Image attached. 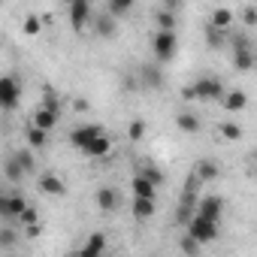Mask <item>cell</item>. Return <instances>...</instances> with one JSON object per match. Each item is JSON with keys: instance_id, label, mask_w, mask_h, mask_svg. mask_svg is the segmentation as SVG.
Listing matches in <instances>:
<instances>
[{"instance_id": "e0dca14e", "label": "cell", "mask_w": 257, "mask_h": 257, "mask_svg": "<svg viewBox=\"0 0 257 257\" xmlns=\"http://www.w3.org/2000/svg\"><path fill=\"white\" fill-rule=\"evenodd\" d=\"M194 173H197V179H200V182H212V179H218V176H221V167H218L215 161H209V158H206V161H200V164L194 167Z\"/></svg>"}, {"instance_id": "44dd1931", "label": "cell", "mask_w": 257, "mask_h": 257, "mask_svg": "<svg viewBox=\"0 0 257 257\" xmlns=\"http://www.w3.org/2000/svg\"><path fill=\"white\" fill-rule=\"evenodd\" d=\"M245 103H248V97H245L242 91H230V94L224 97V109H230V112H239V109H245Z\"/></svg>"}, {"instance_id": "9c48e42d", "label": "cell", "mask_w": 257, "mask_h": 257, "mask_svg": "<svg viewBox=\"0 0 257 257\" xmlns=\"http://www.w3.org/2000/svg\"><path fill=\"white\" fill-rule=\"evenodd\" d=\"M140 82H143V88L158 91V88L164 85V73H161V67H158V64H146V67L140 70Z\"/></svg>"}, {"instance_id": "5bb4252c", "label": "cell", "mask_w": 257, "mask_h": 257, "mask_svg": "<svg viewBox=\"0 0 257 257\" xmlns=\"http://www.w3.org/2000/svg\"><path fill=\"white\" fill-rule=\"evenodd\" d=\"M58 124V112H49V109H37L34 118H31V127H40V131H52V127Z\"/></svg>"}, {"instance_id": "f546056e", "label": "cell", "mask_w": 257, "mask_h": 257, "mask_svg": "<svg viewBox=\"0 0 257 257\" xmlns=\"http://www.w3.org/2000/svg\"><path fill=\"white\" fill-rule=\"evenodd\" d=\"M16 158L22 161V167H25V173H34V170H37V161H34V155H31L28 149H22V152H16Z\"/></svg>"}, {"instance_id": "d4e9b609", "label": "cell", "mask_w": 257, "mask_h": 257, "mask_svg": "<svg viewBox=\"0 0 257 257\" xmlns=\"http://www.w3.org/2000/svg\"><path fill=\"white\" fill-rule=\"evenodd\" d=\"M230 22H233V13H230V10H215L212 19H209V25H212V28H221V31H224Z\"/></svg>"}, {"instance_id": "9a60e30c", "label": "cell", "mask_w": 257, "mask_h": 257, "mask_svg": "<svg viewBox=\"0 0 257 257\" xmlns=\"http://www.w3.org/2000/svg\"><path fill=\"white\" fill-rule=\"evenodd\" d=\"M40 191H46V194H52V197H64V182L55 176V173H46V176H40Z\"/></svg>"}, {"instance_id": "d6986e66", "label": "cell", "mask_w": 257, "mask_h": 257, "mask_svg": "<svg viewBox=\"0 0 257 257\" xmlns=\"http://www.w3.org/2000/svg\"><path fill=\"white\" fill-rule=\"evenodd\" d=\"M176 124H179V131H185V134H197V131H200V118H197L194 112H182V115L176 118Z\"/></svg>"}, {"instance_id": "8d00e7d4", "label": "cell", "mask_w": 257, "mask_h": 257, "mask_svg": "<svg viewBox=\"0 0 257 257\" xmlns=\"http://www.w3.org/2000/svg\"><path fill=\"white\" fill-rule=\"evenodd\" d=\"M242 19H245V25H257V10L254 7H245L242 10Z\"/></svg>"}, {"instance_id": "8992f818", "label": "cell", "mask_w": 257, "mask_h": 257, "mask_svg": "<svg viewBox=\"0 0 257 257\" xmlns=\"http://www.w3.org/2000/svg\"><path fill=\"white\" fill-rule=\"evenodd\" d=\"M25 209H28V203H25L22 194H4V197H0V218L16 221V218L25 215Z\"/></svg>"}, {"instance_id": "3957f363", "label": "cell", "mask_w": 257, "mask_h": 257, "mask_svg": "<svg viewBox=\"0 0 257 257\" xmlns=\"http://www.w3.org/2000/svg\"><path fill=\"white\" fill-rule=\"evenodd\" d=\"M188 236H194L200 245H206V242L218 239V224H215V221H209V218L194 215V218H191V224H188Z\"/></svg>"}, {"instance_id": "30bf717a", "label": "cell", "mask_w": 257, "mask_h": 257, "mask_svg": "<svg viewBox=\"0 0 257 257\" xmlns=\"http://www.w3.org/2000/svg\"><path fill=\"white\" fill-rule=\"evenodd\" d=\"M67 13H70V25H73V28H85L88 19H91V7L85 4V0H73Z\"/></svg>"}, {"instance_id": "f35d334b", "label": "cell", "mask_w": 257, "mask_h": 257, "mask_svg": "<svg viewBox=\"0 0 257 257\" xmlns=\"http://www.w3.org/2000/svg\"><path fill=\"white\" fill-rule=\"evenodd\" d=\"M254 170H257V158H254Z\"/></svg>"}, {"instance_id": "603a6c76", "label": "cell", "mask_w": 257, "mask_h": 257, "mask_svg": "<svg viewBox=\"0 0 257 257\" xmlns=\"http://www.w3.org/2000/svg\"><path fill=\"white\" fill-rule=\"evenodd\" d=\"M109 149H112V146H109V140H106V137H100L97 143H91V146L85 149V155H88V158H103V155H109Z\"/></svg>"}, {"instance_id": "277c9868", "label": "cell", "mask_w": 257, "mask_h": 257, "mask_svg": "<svg viewBox=\"0 0 257 257\" xmlns=\"http://www.w3.org/2000/svg\"><path fill=\"white\" fill-rule=\"evenodd\" d=\"M103 137V127L100 124H82V127H76V131L70 134V146H76V149H88L91 143H97Z\"/></svg>"}, {"instance_id": "e575fe53", "label": "cell", "mask_w": 257, "mask_h": 257, "mask_svg": "<svg viewBox=\"0 0 257 257\" xmlns=\"http://www.w3.org/2000/svg\"><path fill=\"white\" fill-rule=\"evenodd\" d=\"M19 221H25L28 227H37V209H34V206H28V209H25V215H22Z\"/></svg>"}, {"instance_id": "4fadbf2b", "label": "cell", "mask_w": 257, "mask_h": 257, "mask_svg": "<svg viewBox=\"0 0 257 257\" xmlns=\"http://www.w3.org/2000/svg\"><path fill=\"white\" fill-rule=\"evenodd\" d=\"M103 248H106V236H103V233H91L88 242H85V248H82L76 257H100Z\"/></svg>"}, {"instance_id": "83f0119b", "label": "cell", "mask_w": 257, "mask_h": 257, "mask_svg": "<svg viewBox=\"0 0 257 257\" xmlns=\"http://www.w3.org/2000/svg\"><path fill=\"white\" fill-rule=\"evenodd\" d=\"M221 134H224L227 140H242V127H239L236 121H224V124H221Z\"/></svg>"}, {"instance_id": "d590c367", "label": "cell", "mask_w": 257, "mask_h": 257, "mask_svg": "<svg viewBox=\"0 0 257 257\" xmlns=\"http://www.w3.org/2000/svg\"><path fill=\"white\" fill-rule=\"evenodd\" d=\"M25 31H28V34H40V19H37V16H28V19H25Z\"/></svg>"}, {"instance_id": "1f68e13d", "label": "cell", "mask_w": 257, "mask_h": 257, "mask_svg": "<svg viewBox=\"0 0 257 257\" xmlns=\"http://www.w3.org/2000/svg\"><path fill=\"white\" fill-rule=\"evenodd\" d=\"M43 109L58 112V94H55V91H49V88H46V94H43Z\"/></svg>"}, {"instance_id": "4dcf8cb0", "label": "cell", "mask_w": 257, "mask_h": 257, "mask_svg": "<svg viewBox=\"0 0 257 257\" xmlns=\"http://www.w3.org/2000/svg\"><path fill=\"white\" fill-rule=\"evenodd\" d=\"M127 134H131V140H143V137H146V121H143V118H134V121H131V131H127Z\"/></svg>"}, {"instance_id": "74e56055", "label": "cell", "mask_w": 257, "mask_h": 257, "mask_svg": "<svg viewBox=\"0 0 257 257\" xmlns=\"http://www.w3.org/2000/svg\"><path fill=\"white\" fill-rule=\"evenodd\" d=\"M254 67H257V52H254Z\"/></svg>"}, {"instance_id": "cb8c5ba5", "label": "cell", "mask_w": 257, "mask_h": 257, "mask_svg": "<svg viewBox=\"0 0 257 257\" xmlns=\"http://www.w3.org/2000/svg\"><path fill=\"white\" fill-rule=\"evenodd\" d=\"M106 13H109L112 19H121V16H127V13H131V0H109Z\"/></svg>"}, {"instance_id": "2e32d148", "label": "cell", "mask_w": 257, "mask_h": 257, "mask_svg": "<svg viewBox=\"0 0 257 257\" xmlns=\"http://www.w3.org/2000/svg\"><path fill=\"white\" fill-rule=\"evenodd\" d=\"M134 200H155V185L146 176H134Z\"/></svg>"}, {"instance_id": "ba28073f", "label": "cell", "mask_w": 257, "mask_h": 257, "mask_svg": "<svg viewBox=\"0 0 257 257\" xmlns=\"http://www.w3.org/2000/svg\"><path fill=\"white\" fill-rule=\"evenodd\" d=\"M221 212H224V200H221L218 194L203 197V200H200V206H197V215H200V218H209V221H215V224H218Z\"/></svg>"}, {"instance_id": "484cf974", "label": "cell", "mask_w": 257, "mask_h": 257, "mask_svg": "<svg viewBox=\"0 0 257 257\" xmlns=\"http://www.w3.org/2000/svg\"><path fill=\"white\" fill-rule=\"evenodd\" d=\"M173 28H176V16L167 7H161V13H158V31H173Z\"/></svg>"}, {"instance_id": "836d02e7", "label": "cell", "mask_w": 257, "mask_h": 257, "mask_svg": "<svg viewBox=\"0 0 257 257\" xmlns=\"http://www.w3.org/2000/svg\"><path fill=\"white\" fill-rule=\"evenodd\" d=\"M0 245H4V248H13V245H16V233H13L10 227L0 230Z\"/></svg>"}, {"instance_id": "7402d4cb", "label": "cell", "mask_w": 257, "mask_h": 257, "mask_svg": "<svg viewBox=\"0 0 257 257\" xmlns=\"http://www.w3.org/2000/svg\"><path fill=\"white\" fill-rule=\"evenodd\" d=\"M28 146H34V149L49 146V134H46V131H40V127H28Z\"/></svg>"}, {"instance_id": "f1b7e54d", "label": "cell", "mask_w": 257, "mask_h": 257, "mask_svg": "<svg viewBox=\"0 0 257 257\" xmlns=\"http://www.w3.org/2000/svg\"><path fill=\"white\" fill-rule=\"evenodd\" d=\"M206 40H209V46H212V49H218V46L224 43V34H221V28H212V25H206Z\"/></svg>"}, {"instance_id": "ac0fdd59", "label": "cell", "mask_w": 257, "mask_h": 257, "mask_svg": "<svg viewBox=\"0 0 257 257\" xmlns=\"http://www.w3.org/2000/svg\"><path fill=\"white\" fill-rule=\"evenodd\" d=\"M4 176H7V179H10V182L16 185V182H22V179H25L28 173H25V167H22V161H19V158L13 155V158L7 161V167H4Z\"/></svg>"}, {"instance_id": "4316f807", "label": "cell", "mask_w": 257, "mask_h": 257, "mask_svg": "<svg viewBox=\"0 0 257 257\" xmlns=\"http://www.w3.org/2000/svg\"><path fill=\"white\" fill-rule=\"evenodd\" d=\"M140 176H146V179H149L155 188L164 182V176H161V173H158V167H152V164H143V167H140Z\"/></svg>"}, {"instance_id": "ffe728a7", "label": "cell", "mask_w": 257, "mask_h": 257, "mask_svg": "<svg viewBox=\"0 0 257 257\" xmlns=\"http://www.w3.org/2000/svg\"><path fill=\"white\" fill-rule=\"evenodd\" d=\"M155 215V200H134V218L137 221H149Z\"/></svg>"}, {"instance_id": "52a82bcc", "label": "cell", "mask_w": 257, "mask_h": 257, "mask_svg": "<svg viewBox=\"0 0 257 257\" xmlns=\"http://www.w3.org/2000/svg\"><path fill=\"white\" fill-rule=\"evenodd\" d=\"M233 46H236V49H233V67L242 70V73L251 70V67H254V49H251V43H248L245 37H236Z\"/></svg>"}, {"instance_id": "8fae6325", "label": "cell", "mask_w": 257, "mask_h": 257, "mask_svg": "<svg viewBox=\"0 0 257 257\" xmlns=\"http://www.w3.org/2000/svg\"><path fill=\"white\" fill-rule=\"evenodd\" d=\"M94 31H97V37H115V31H118V19H112L109 13H97V19H94Z\"/></svg>"}, {"instance_id": "7a4b0ae2", "label": "cell", "mask_w": 257, "mask_h": 257, "mask_svg": "<svg viewBox=\"0 0 257 257\" xmlns=\"http://www.w3.org/2000/svg\"><path fill=\"white\" fill-rule=\"evenodd\" d=\"M152 46H155V58H158V64H167V61H173V55H176V49H179V40H176L173 31H158Z\"/></svg>"}, {"instance_id": "6da1fadb", "label": "cell", "mask_w": 257, "mask_h": 257, "mask_svg": "<svg viewBox=\"0 0 257 257\" xmlns=\"http://www.w3.org/2000/svg\"><path fill=\"white\" fill-rule=\"evenodd\" d=\"M182 97H185V100H221V103H224L227 91H224V82H221V79L203 76V79H197L194 85H188V88L182 91Z\"/></svg>"}, {"instance_id": "5b68a950", "label": "cell", "mask_w": 257, "mask_h": 257, "mask_svg": "<svg viewBox=\"0 0 257 257\" xmlns=\"http://www.w3.org/2000/svg\"><path fill=\"white\" fill-rule=\"evenodd\" d=\"M19 97H22V85H19L16 76H4V79H0V106H4V109H16Z\"/></svg>"}, {"instance_id": "d6a6232c", "label": "cell", "mask_w": 257, "mask_h": 257, "mask_svg": "<svg viewBox=\"0 0 257 257\" xmlns=\"http://www.w3.org/2000/svg\"><path fill=\"white\" fill-rule=\"evenodd\" d=\"M182 251H185V254H191V257H194V254H197V251H200V242H197V239H194V236H188V233H185V239H182Z\"/></svg>"}, {"instance_id": "7c38bea8", "label": "cell", "mask_w": 257, "mask_h": 257, "mask_svg": "<svg viewBox=\"0 0 257 257\" xmlns=\"http://www.w3.org/2000/svg\"><path fill=\"white\" fill-rule=\"evenodd\" d=\"M118 191L115 188H100L97 194H94V203H97V209H103V212H112L115 206H118Z\"/></svg>"}]
</instances>
